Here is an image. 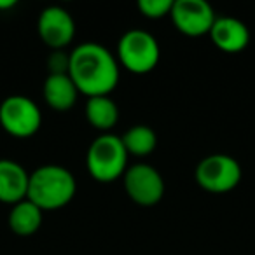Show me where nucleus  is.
<instances>
[{"label": "nucleus", "instance_id": "nucleus-3", "mask_svg": "<svg viewBox=\"0 0 255 255\" xmlns=\"http://www.w3.org/2000/svg\"><path fill=\"white\" fill-rule=\"evenodd\" d=\"M86 164L91 177L98 182H114L128 170V152L121 136L102 133L91 142L86 154Z\"/></svg>", "mask_w": 255, "mask_h": 255}, {"label": "nucleus", "instance_id": "nucleus-2", "mask_svg": "<svg viewBox=\"0 0 255 255\" xmlns=\"http://www.w3.org/2000/svg\"><path fill=\"white\" fill-rule=\"evenodd\" d=\"M77 182L70 170L60 164H44L30 173L26 198L42 212L67 206L74 199Z\"/></svg>", "mask_w": 255, "mask_h": 255}, {"label": "nucleus", "instance_id": "nucleus-8", "mask_svg": "<svg viewBox=\"0 0 255 255\" xmlns=\"http://www.w3.org/2000/svg\"><path fill=\"white\" fill-rule=\"evenodd\" d=\"M170 18L178 32L189 37L210 33L217 14L205 0H173Z\"/></svg>", "mask_w": 255, "mask_h": 255}, {"label": "nucleus", "instance_id": "nucleus-18", "mask_svg": "<svg viewBox=\"0 0 255 255\" xmlns=\"http://www.w3.org/2000/svg\"><path fill=\"white\" fill-rule=\"evenodd\" d=\"M18 4L16 0H0V9L4 11V9H11V7H14V5Z\"/></svg>", "mask_w": 255, "mask_h": 255}, {"label": "nucleus", "instance_id": "nucleus-5", "mask_svg": "<svg viewBox=\"0 0 255 255\" xmlns=\"http://www.w3.org/2000/svg\"><path fill=\"white\" fill-rule=\"evenodd\" d=\"M42 124V112L32 98L11 95L0 103V126L16 138L35 135Z\"/></svg>", "mask_w": 255, "mask_h": 255}, {"label": "nucleus", "instance_id": "nucleus-12", "mask_svg": "<svg viewBox=\"0 0 255 255\" xmlns=\"http://www.w3.org/2000/svg\"><path fill=\"white\" fill-rule=\"evenodd\" d=\"M44 100L58 112L72 109L77 102L79 89L68 74H49L42 86Z\"/></svg>", "mask_w": 255, "mask_h": 255}, {"label": "nucleus", "instance_id": "nucleus-17", "mask_svg": "<svg viewBox=\"0 0 255 255\" xmlns=\"http://www.w3.org/2000/svg\"><path fill=\"white\" fill-rule=\"evenodd\" d=\"M68 61H70V54H65L63 51H54L49 58V74H68Z\"/></svg>", "mask_w": 255, "mask_h": 255}, {"label": "nucleus", "instance_id": "nucleus-9", "mask_svg": "<svg viewBox=\"0 0 255 255\" xmlns=\"http://www.w3.org/2000/svg\"><path fill=\"white\" fill-rule=\"evenodd\" d=\"M37 32L46 46L61 51L74 40L75 21L67 9L60 5H49L42 9L37 19Z\"/></svg>", "mask_w": 255, "mask_h": 255}, {"label": "nucleus", "instance_id": "nucleus-6", "mask_svg": "<svg viewBox=\"0 0 255 255\" xmlns=\"http://www.w3.org/2000/svg\"><path fill=\"white\" fill-rule=\"evenodd\" d=\"M196 182L208 192H229L241 182V164L229 154H210L196 166Z\"/></svg>", "mask_w": 255, "mask_h": 255}, {"label": "nucleus", "instance_id": "nucleus-1", "mask_svg": "<svg viewBox=\"0 0 255 255\" xmlns=\"http://www.w3.org/2000/svg\"><path fill=\"white\" fill-rule=\"evenodd\" d=\"M68 75L79 93L91 96H109L119 82V63L105 46L98 42L79 44L70 53Z\"/></svg>", "mask_w": 255, "mask_h": 255}, {"label": "nucleus", "instance_id": "nucleus-16", "mask_svg": "<svg viewBox=\"0 0 255 255\" xmlns=\"http://www.w3.org/2000/svg\"><path fill=\"white\" fill-rule=\"evenodd\" d=\"M136 7L145 18L159 19L164 16H170L173 0H138Z\"/></svg>", "mask_w": 255, "mask_h": 255}, {"label": "nucleus", "instance_id": "nucleus-11", "mask_svg": "<svg viewBox=\"0 0 255 255\" xmlns=\"http://www.w3.org/2000/svg\"><path fill=\"white\" fill-rule=\"evenodd\" d=\"M30 173L12 159H0V201L16 205L28 194Z\"/></svg>", "mask_w": 255, "mask_h": 255}, {"label": "nucleus", "instance_id": "nucleus-7", "mask_svg": "<svg viewBox=\"0 0 255 255\" xmlns=\"http://www.w3.org/2000/svg\"><path fill=\"white\" fill-rule=\"evenodd\" d=\"M128 196L142 206H152L164 196V180L161 173L147 163H136L123 175Z\"/></svg>", "mask_w": 255, "mask_h": 255}, {"label": "nucleus", "instance_id": "nucleus-15", "mask_svg": "<svg viewBox=\"0 0 255 255\" xmlns=\"http://www.w3.org/2000/svg\"><path fill=\"white\" fill-rule=\"evenodd\" d=\"M123 145L128 154H133L136 157H145L152 154L157 147V135L152 128L147 124H135L121 136Z\"/></svg>", "mask_w": 255, "mask_h": 255}, {"label": "nucleus", "instance_id": "nucleus-10", "mask_svg": "<svg viewBox=\"0 0 255 255\" xmlns=\"http://www.w3.org/2000/svg\"><path fill=\"white\" fill-rule=\"evenodd\" d=\"M212 42L224 53H238L243 51L250 42V30L241 19L234 16H217L212 30Z\"/></svg>", "mask_w": 255, "mask_h": 255}, {"label": "nucleus", "instance_id": "nucleus-13", "mask_svg": "<svg viewBox=\"0 0 255 255\" xmlns=\"http://www.w3.org/2000/svg\"><path fill=\"white\" fill-rule=\"evenodd\" d=\"M42 210L28 198H25L23 201L12 205L9 212V227L19 236H32L42 226Z\"/></svg>", "mask_w": 255, "mask_h": 255}, {"label": "nucleus", "instance_id": "nucleus-4", "mask_svg": "<svg viewBox=\"0 0 255 255\" xmlns=\"http://www.w3.org/2000/svg\"><path fill=\"white\" fill-rule=\"evenodd\" d=\"M117 58L121 65L133 74H147L159 63V42L152 33L142 28H131L119 39Z\"/></svg>", "mask_w": 255, "mask_h": 255}, {"label": "nucleus", "instance_id": "nucleus-14", "mask_svg": "<svg viewBox=\"0 0 255 255\" xmlns=\"http://www.w3.org/2000/svg\"><path fill=\"white\" fill-rule=\"evenodd\" d=\"M86 117L93 128L109 133L119 121V107L109 96H91L86 103Z\"/></svg>", "mask_w": 255, "mask_h": 255}]
</instances>
